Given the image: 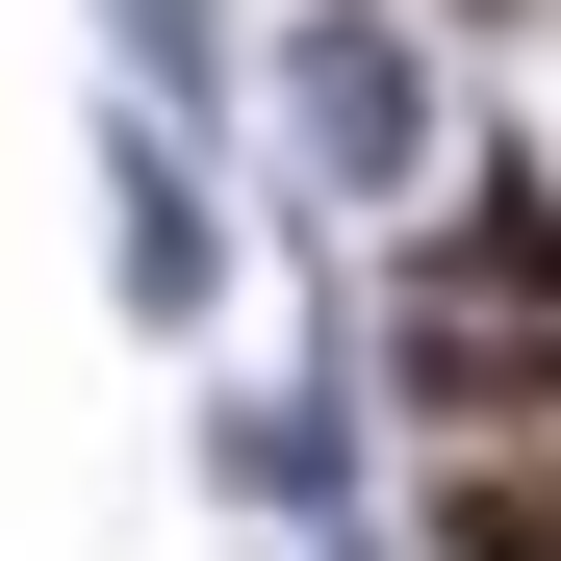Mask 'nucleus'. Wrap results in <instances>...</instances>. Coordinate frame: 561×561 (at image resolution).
<instances>
[{
  "label": "nucleus",
  "instance_id": "obj_1",
  "mask_svg": "<svg viewBox=\"0 0 561 561\" xmlns=\"http://www.w3.org/2000/svg\"><path fill=\"white\" fill-rule=\"evenodd\" d=\"M280 128H307L332 205H409V179L459 153V77H434L409 0H307V26H280Z\"/></svg>",
  "mask_w": 561,
  "mask_h": 561
},
{
  "label": "nucleus",
  "instance_id": "obj_2",
  "mask_svg": "<svg viewBox=\"0 0 561 561\" xmlns=\"http://www.w3.org/2000/svg\"><path fill=\"white\" fill-rule=\"evenodd\" d=\"M103 255H128V332L230 307V230H205V179H179V128H103Z\"/></svg>",
  "mask_w": 561,
  "mask_h": 561
},
{
  "label": "nucleus",
  "instance_id": "obj_3",
  "mask_svg": "<svg viewBox=\"0 0 561 561\" xmlns=\"http://www.w3.org/2000/svg\"><path fill=\"white\" fill-rule=\"evenodd\" d=\"M434 536H459V561H561V434H485V459L434 485Z\"/></svg>",
  "mask_w": 561,
  "mask_h": 561
},
{
  "label": "nucleus",
  "instance_id": "obj_4",
  "mask_svg": "<svg viewBox=\"0 0 561 561\" xmlns=\"http://www.w3.org/2000/svg\"><path fill=\"white\" fill-rule=\"evenodd\" d=\"M128 26V128H205L230 103V0H103Z\"/></svg>",
  "mask_w": 561,
  "mask_h": 561
}]
</instances>
